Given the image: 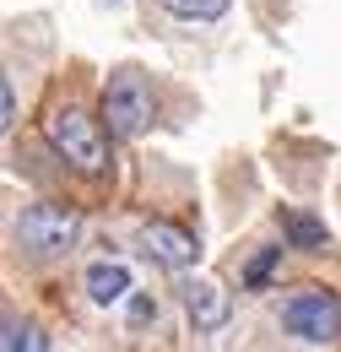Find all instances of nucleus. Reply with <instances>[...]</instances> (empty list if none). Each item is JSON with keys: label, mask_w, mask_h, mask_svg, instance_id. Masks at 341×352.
<instances>
[{"label": "nucleus", "mask_w": 341, "mask_h": 352, "mask_svg": "<svg viewBox=\"0 0 341 352\" xmlns=\"http://www.w3.org/2000/svg\"><path fill=\"white\" fill-rule=\"evenodd\" d=\"M0 131L6 135L16 131V87H11V76L0 82Z\"/></svg>", "instance_id": "12"}, {"label": "nucleus", "mask_w": 341, "mask_h": 352, "mask_svg": "<svg viewBox=\"0 0 341 352\" xmlns=\"http://www.w3.org/2000/svg\"><path fill=\"white\" fill-rule=\"evenodd\" d=\"M282 228H287L293 250H314V244H325V222L303 217V212H282Z\"/></svg>", "instance_id": "9"}, {"label": "nucleus", "mask_w": 341, "mask_h": 352, "mask_svg": "<svg viewBox=\"0 0 341 352\" xmlns=\"http://www.w3.org/2000/svg\"><path fill=\"white\" fill-rule=\"evenodd\" d=\"M16 239H22L38 261H60V255H71L76 239H82V212H76V206L38 201V206H28V212L16 217Z\"/></svg>", "instance_id": "2"}, {"label": "nucleus", "mask_w": 341, "mask_h": 352, "mask_svg": "<svg viewBox=\"0 0 341 352\" xmlns=\"http://www.w3.org/2000/svg\"><path fill=\"white\" fill-rule=\"evenodd\" d=\"M82 287H87V298L92 304H120V298H130V271L120 261H92L87 265V276H82Z\"/></svg>", "instance_id": "7"}, {"label": "nucleus", "mask_w": 341, "mask_h": 352, "mask_svg": "<svg viewBox=\"0 0 341 352\" xmlns=\"http://www.w3.org/2000/svg\"><path fill=\"white\" fill-rule=\"evenodd\" d=\"M103 120H109V135H120V141L146 135V125H152V82L141 71H120L103 87Z\"/></svg>", "instance_id": "4"}, {"label": "nucleus", "mask_w": 341, "mask_h": 352, "mask_svg": "<svg viewBox=\"0 0 341 352\" xmlns=\"http://www.w3.org/2000/svg\"><path fill=\"white\" fill-rule=\"evenodd\" d=\"M146 320H157V298L135 293V298H130V325H146Z\"/></svg>", "instance_id": "13"}, {"label": "nucleus", "mask_w": 341, "mask_h": 352, "mask_svg": "<svg viewBox=\"0 0 341 352\" xmlns=\"http://www.w3.org/2000/svg\"><path fill=\"white\" fill-rule=\"evenodd\" d=\"M141 255L168 265V271H184V265H195L201 244H195L184 228H173V222H141Z\"/></svg>", "instance_id": "5"}, {"label": "nucleus", "mask_w": 341, "mask_h": 352, "mask_svg": "<svg viewBox=\"0 0 341 352\" xmlns=\"http://www.w3.org/2000/svg\"><path fill=\"white\" fill-rule=\"evenodd\" d=\"M179 298H184V314H190V325L195 331H222L228 325V314H233V298L217 287V282H206V276H190L184 287H179Z\"/></svg>", "instance_id": "6"}, {"label": "nucleus", "mask_w": 341, "mask_h": 352, "mask_svg": "<svg viewBox=\"0 0 341 352\" xmlns=\"http://www.w3.org/2000/svg\"><path fill=\"white\" fill-rule=\"evenodd\" d=\"M282 325L287 336H298L309 347H336L341 342V298L325 287H303L282 304Z\"/></svg>", "instance_id": "3"}, {"label": "nucleus", "mask_w": 341, "mask_h": 352, "mask_svg": "<svg viewBox=\"0 0 341 352\" xmlns=\"http://www.w3.org/2000/svg\"><path fill=\"white\" fill-rule=\"evenodd\" d=\"M6 352H22V347H49L38 331H28V325H16V314H6V342H0Z\"/></svg>", "instance_id": "11"}, {"label": "nucleus", "mask_w": 341, "mask_h": 352, "mask_svg": "<svg viewBox=\"0 0 341 352\" xmlns=\"http://www.w3.org/2000/svg\"><path fill=\"white\" fill-rule=\"evenodd\" d=\"M49 141H54V152L65 157V163H76L82 174H103L109 168V141H103V125L82 114L76 103H65V109H54L49 114Z\"/></svg>", "instance_id": "1"}, {"label": "nucleus", "mask_w": 341, "mask_h": 352, "mask_svg": "<svg viewBox=\"0 0 341 352\" xmlns=\"http://www.w3.org/2000/svg\"><path fill=\"white\" fill-rule=\"evenodd\" d=\"M276 265H282V250H276V244H271V250H260L255 261L244 265V287H265V282H271V271H276Z\"/></svg>", "instance_id": "10"}, {"label": "nucleus", "mask_w": 341, "mask_h": 352, "mask_svg": "<svg viewBox=\"0 0 341 352\" xmlns=\"http://www.w3.org/2000/svg\"><path fill=\"white\" fill-rule=\"evenodd\" d=\"M228 6L233 0H163V11L179 22H217V16H228Z\"/></svg>", "instance_id": "8"}]
</instances>
